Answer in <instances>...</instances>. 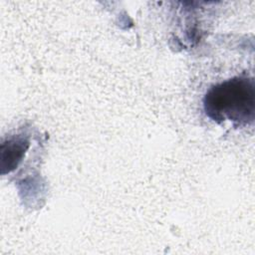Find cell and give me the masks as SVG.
<instances>
[{
  "instance_id": "cell-1",
  "label": "cell",
  "mask_w": 255,
  "mask_h": 255,
  "mask_svg": "<svg viewBox=\"0 0 255 255\" xmlns=\"http://www.w3.org/2000/svg\"><path fill=\"white\" fill-rule=\"evenodd\" d=\"M206 116L218 123L235 127L252 125L255 119V81L241 74L213 85L203 98Z\"/></svg>"
}]
</instances>
